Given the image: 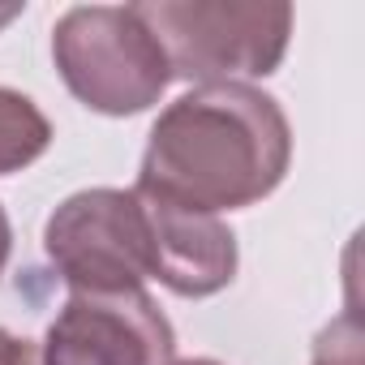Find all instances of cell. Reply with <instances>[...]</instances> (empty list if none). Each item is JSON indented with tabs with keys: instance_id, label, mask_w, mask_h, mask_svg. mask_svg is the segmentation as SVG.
<instances>
[{
	"instance_id": "obj_1",
	"label": "cell",
	"mask_w": 365,
	"mask_h": 365,
	"mask_svg": "<svg viewBox=\"0 0 365 365\" xmlns=\"http://www.w3.org/2000/svg\"><path fill=\"white\" fill-rule=\"evenodd\" d=\"M292 163L284 108L245 82L198 86L150 125L138 185L172 207L220 215L275 194Z\"/></svg>"
},
{
	"instance_id": "obj_2",
	"label": "cell",
	"mask_w": 365,
	"mask_h": 365,
	"mask_svg": "<svg viewBox=\"0 0 365 365\" xmlns=\"http://www.w3.org/2000/svg\"><path fill=\"white\" fill-rule=\"evenodd\" d=\"M133 9L159 39L172 78H190L202 86L275 73L292 35V5L150 0Z\"/></svg>"
},
{
	"instance_id": "obj_3",
	"label": "cell",
	"mask_w": 365,
	"mask_h": 365,
	"mask_svg": "<svg viewBox=\"0 0 365 365\" xmlns=\"http://www.w3.org/2000/svg\"><path fill=\"white\" fill-rule=\"evenodd\" d=\"M65 86L103 116H133L159 103L172 82L159 39L133 5H78L52 31Z\"/></svg>"
},
{
	"instance_id": "obj_4",
	"label": "cell",
	"mask_w": 365,
	"mask_h": 365,
	"mask_svg": "<svg viewBox=\"0 0 365 365\" xmlns=\"http://www.w3.org/2000/svg\"><path fill=\"white\" fill-rule=\"evenodd\" d=\"M43 250L73 292H138L155 279V215L138 190H82L65 198Z\"/></svg>"
},
{
	"instance_id": "obj_5",
	"label": "cell",
	"mask_w": 365,
	"mask_h": 365,
	"mask_svg": "<svg viewBox=\"0 0 365 365\" xmlns=\"http://www.w3.org/2000/svg\"><path fill=\"white\" fill-rule=\"evenodd\" d=\"M176 335L138 292H73L52 318L43 365H172Z\"/></svg>"
},
{
	"instance_id": "obj_6",
	"label": "cell",
	"mask_w": 365,
	"mask_h": 365,
	"mask_svg": "<svg viewBox=\"0 0 365 365\" xmlns=\"http://www.w3.org/2000/svg\"><path fill=\"white\" fill-rule=\"evenodd\" d=\"M142 194V190H138ZM155 215V279L176 297H215L237 275V237L220 215L142 194Z\"/></svg>"
},
{
	"instance_id": "obj_7",
	"label": "cell",
	"mask_w": 365,
	"mask_h": 365,
	"mask_svg": "<svg viewBox=\"0 0 365 365\" xmlns=\"http://www.w3.org/2000/svg\"><path fill=\"white\" fill-rule=\"evenodd\" d=\"M48 142H52V125L35 108V99L0 86V176L35 163L48 150Z\"/></svg>"
},
{
	"instance_id": "obj_8",
	"label": "cell",
	"mask_w": 365,
	"mask_h": 365,
	"mask_svg": "<svg viewBox=\"0 0 365 365\" xmlns=\"http://www.w3.org/2000/svg\"><path fill=\"white\" fill-rule=\"evenodd\" d=\"M314 365H365V356H361V322H356V314L335 318V322L318 335V344H314Z\"/></svg>"
},
{
	"instance_id": "obj_9",
	"label": "cell",
	"mask_w": 365,
	"mask_h": 365,
	"mask_svg": "<svg viewBox=\"0 0 365 365\" xmlns=\"http://www.w3.org/2000/svg\"><path fill=\"white\" fill-rule=\"evenodd\" d=\"M0 365H43V348L31 344L26 335L0 331Z\"/></svg>"
},
{
	"instance_id": "obj_10",
	"label": "cell",
	"mask_w": 365,
	"mask_h": 365,
	"mask_svg": "<svg viewBox=\"0 0 365 365\" xmlns=\"http://www.w3.org/2000/svg\"><path fill=\"white\" fill-rule=\"evenodd\" d=\"M9 245H14V232H9V215H5V207H0V271H5V262H9Z\"/></svg>"
},
{
	"instance_id": "obj_11",
	"label": "cell",
	"mask_w": 365,
	"mask_h": 365,
	"mask_svg": "<svg viewBox=\"0 0 365 365\" xmlns=\"http://www.w3.org/2000/svg\"><path fill=\"white\" fill-rule=\"evenodd\" d=\"M172 365H220V361H211V356H190V361H172Z\"/></svg>"
},
{
	"instance_id": "obj_12",
	"label": "cell",
	"mask_w": 365,
	"mask_h": 365,
	"mask_svg": "<svg viewBox=\"0 0 365 365\" xmlns=\"http://www.w3.org/2000/svg\"><path fill=\"white\" fill-rule=\"evenodd\" d=\"M18 14H22V9H0V26H5V22H14Z\"/></svg>"
}]
</instances>
